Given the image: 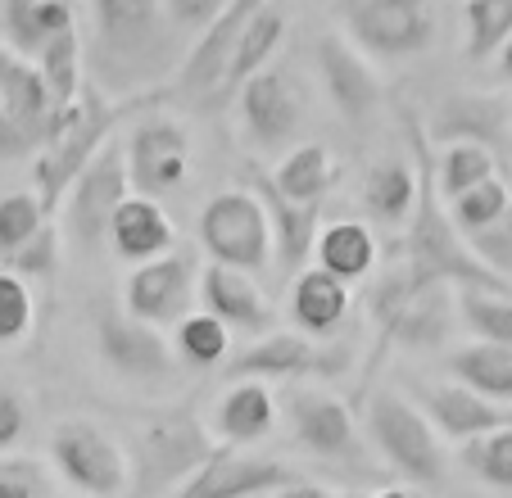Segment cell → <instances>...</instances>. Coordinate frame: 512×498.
I'll list each match as a JSON object with an SVG mask.
<instances>
[{"label":"cell","mask_w":512,"mask_h":498,"mask_svg":"<svg viewBox=\"0 0 512 498\" xmlns=\"http://www.w3.org/2000/svg\"><path fill=\"white\" fill-rule=\"evenodd\" d=\"M223 444H213L204 422L191 408H168L145 417L132 431L127 444V467H132V485L127 494H173L182 489Z\"/></svg>","instance_id":"6da1fadb"},{"label":"cell","mask_w":512,"mask_h":498,"mask_svg":"<svg viewBox=\"0 0 512 498\" xmlns=\"http://www.w3.org/2000/svg\"><path fill=\"white\" fill-rule=\"evenodd\" d=\"M127 118V105H109L91 87H82V100L73 109H64L55 136L46 141V150L37 154V195L46 204V213H55L68 200V186L82 177L91 159L105 150V141L118 132V123Z\"/></svg>","instance_id":"7a4b0ae2"},{"label":"cell","mask_w":512,"mask_h":498,"mask_svg":"<svg viewBox=\"0 0 512 498\" xmlns=\"http://www.w3.org/2000/svg\"><path fill=\"white\" fill-rule=\"evenodd\" d=\"M59 118H64V109L50 96L46 73L23 50L0 46V163L41 154L55 136Z\"/></svg>","instance_id":"3957f363"},{"label":"cell","mask_w":512,"mask_h":498,"mask_svg":"<svg viewBox=\"0 0 512 498\" xmlns=\"http://www.w3.org/2000/svg\"><path fill=\"white\" fill-rule=\"evenodd\" d=\"M368 435L381 449V458L417 489L445 485V435L435 431V422L426 417V408H417L413 399L399 394H372L368 399Z\"/></svg>","instance_id":"277c9868"},{"label":"cell","mask_w":512,"mask_h":498,"mask_svg":"<svg viewBox=\"0 0 512 498\" xmlns=\"http://www.w3.org/2000/svg\"><path fill=\"white\" fill-rule=\"evenodd\" d=\"M200 245L209 249V259L232 263L245 272H263L277 249L272 236V218L268 204L259 200V191H218L209 204L200 209Z\"/></svg>","instance_id":"5b68a950"},{"label":"cell","mask_w":512,"mask_h":498,"mask_svg":"<svg viewBox=\"0 0 512 498\" xmlns=\"http://www.w3.org/2000/svg\"><path fill=\"white\" fill-rule=\"evenodd\" d=\"M50 462H55L64 485L96 498L127 494V485H132V467H127L123 444L109 431H100L91 417H64L50 431Z\"/></svg>","instance_id":"8992f818"},{"label":"cell","mask_w":512,"mask_h":498,"mask_svg":"<svg viewBox=\"0 0 512 498\" xmlns=\"http://www.w3.org/2000/svg\"><path fill=\"white\" fill-rule=\"evenodd\" d=\"M318 480L295 471L281 458L241 453V444H223L200 471L182 485L191 498H241V494H318Z\"/></svg>","instance_id":"52a82bcc"},{"label":"cell","mask_w":512,"mask_h":498,"mask_svg":"<svg viewBox=\"0 0 512 498\" xmlns=\"http://www.w3.org/2000/svg\"><path fill=\"white\" fill-rule=\"evenodd\" d=\"M132 191V173H127V145H118L114 136L105 141V150L82 168V177L68 186V231L78 236L82 249H100V240H109V222H114L118 204Z\"/></svg>","instance_id":"ba28073f"},{"label":"cell","mask_w":512,"mask_h":498,"mask_svg":"<svg viewBox=\"0 0 512 498\" xmlns=\"http://www.w3.org/2000/svg\"><path fill=\"white\" fill-rule=\"evenodd\" d=\"M349 32H354L358 50L377 59H413L431 50L435 10L431 0H354Z\"/></svg>","instance_id":"9c48e42d"},{"label":"cell","mask_w":512,"mask_h":498,"mask_svg":"<svg viewBox=\"0 0 512 498\" xmlns=\"http://www.w3.org/2000/svg\"><path fill=\"white\" fill-rule=\"evenodd\" d=\"M349 367V349H318L300 331H268L263 340H254L250 349H241L236 358H227L223 372L227 381L241 376H263V381H300V376H340Z\"/></svg>","instance_id":"30bf717a"},{"label":"cell","mask_w":512,"mask_h":498,"mask_svg":"<svg viewBox=\"0 0 512 498\" xmlns=\"http://www.w3.org/2000/svg\"><path fill=\"white\" fill-rule=\"evenodd\" d=\"M195 281H200V272H195L191 249H168L159 259H145L132 268V277L123 286V308L155 326L182 322L191 295L200 290Z\"/></svg>","instance_id":"8fae6325"},{"label":"cell","mask_w":512,"mask_h":498,"mask_svg":"<svg viewBox=\"0 0 512 498\" xmlns=\"http://www.w3.org/2000/svg\"><path fill=\"white\" fill-rule=\"evenodd\" d=\"M191 163V136L173 118H141L127 136V173L141 195H168L182 186Z\"/></svg>","instance_id":"7c38bea8"},{"label":"cell","mask_w":512,"mask_h":498,"mask_svg":"<svg viewBox=\"0 0 512 498\" xmlns=\"http://www.w3.org/2000/svg\"><path fill=\"white\" fill-rule=\"evenodd\" d=\"M290 426H295V440L322 462H358L363 453L349 403L327 390L290 394Z\"/></svg>","instance_id":"4fadbf2b"},{"label":"cell","mask_w":512,"mask_h":498,"mask_svg":"<svg viewBox=\"0 0 512 498\" xmlns=\"http://www.w3.org/2000/svg\"><path fill=\"white\" fill-rule=\"evenodd\" d=\"M96 340L100 358L109 367H118L123 376H136V381H159L177 367V354L159 336V326L136 313H105L96 322Z\"/></svg>","instance_id":"5bb4252c"},{"label":"cell","mask_w":512,"mask_h":498,"mask_svg":"<svg viewBox=\"0 0 512 498\" xmlns=\"http://www.w3.org/2000/svg\"><path fill=\"white\" fill-rule=\"evenodd\" d=\"M313 55H318V77L336 114L345 123H368L381 105V77L372 73L363 50H354L345 37H318Z\"/></svg>","instance_id":"9a60e30c"},{"label":"cell","mask_w":512,"mask_h":498,"mask_svg":"<svg viewBox=\"0 0 512 498\" xmlns=\"http://www.w3.org/2000/svg\"><path fill=\"white\" fill-rule=\"evenodd\" d=\"M422 408L435 422V431L458 444L512 422V403L490 399V394H481L476 385L458 381V376L454 381H440V385H422Z\"/></svg>","instance_id":"2e32d148"},{"label":"cell","mask_w":512,"mask_h":498,"mask_svg":"<svg viewBox=\"0 0 512 498\" xmlns=\"http://www.w3.org/2000/svg\"><path fill=\"white\" fill-rule=\"evenodd\" d=\"M236 109H241V127L250 141L259 145H281L286 136H295L300 127V105H295V91L281 73L259 68L236 87Z\"/></svg>","instance_id":"e0dca14e"},{"label":"cell","mask_w":512,"mask_h":498,"mask_svg":"<svg viewBox=\"0 0 512 498\" xmlns=\"http://www.w3.org/2000/svg\"><path fill=\"white\" fill-rule=\"evenodd\" d=\"M508 127L512 114L499 96L490 91H454V96L440 100L431 118V141L435 145H449V141H481V145H508Z\"/></svg>","instance_id":"ac0fdd59"},{"label":"cell","mask_w":512,"mask_h":498,"mask_svg":"<svg viewBox=\"0 0 512 498\" xmlns=\"http://www.w3.org/2000/svg\"><path fill=\"white\" fill-rule=\"evenodd\" d=\"M200 299L209 313H218L227 326H236V331H272V322H277L272 304L263 299V290L254 286V272L232 268V263L213 259L209 268L200 272Z\"/></svg>","instance_id":"d6986e66"},{"label":"cell","mask_w":512,"mask_h":498,"mask_svg":"<svg viewBox=\"0 0 512 498\" xmlns=\"http://www.w3.org/2000/svg\"><path fill=\"white\" fill-rule=\"evenodd\" d=\"M177 240L173 218L164 213L159 195H127L118 204L114 222H109V245H114L118 259L127 263H145V259H159L168 254Z\"/></svg>","instance_id":"ffe728a7"},{"label":"cell","mask_w":512,"mask_h":498,"mask_svg":"<svg viewBox=\"0 0 512 498\" xmlns=\"http://www.w3.org/2000/svg\"><path fill=\"white\" fill-rule=\"evenodd\" d=\"M254 191H259V200L268 204L281 268L300 272L304 263H309L313 245H318V204H300V200H290V195H281L277 182H272V173L254 177Z\"/></svg>","instance_id":"44dd1931"},{"label":"cell","mask_w":512,"mask_h":498,"mask_svg":"<svg viewBox=\"0 0 512 498\" xmlns=\"http://www.w3.org/2000/svg\"><path fill=\"white\" fill-rule=\"evenodd\" d=\"M277 426V399L263 385V376H241L218 403V440L223 444H254L268 440Z\"/></svg>","instance_id":"7402d4cb"},{"label":"cell","mask_w":512,"mask_h":498,"mask_svg":"<svg viewBox=\"0 0 512 498\" xmlns=\"http://www.w3.org/2000/svg\"><path fill=\"white\" fill-rule=\"evenodd\" d=\"M290 313L309 336H331L349 313V281L318 268L295 272V290H290Z\"/></svg>","instance_id":"603a6c76"},{"label":"cell","mask_w":512,"mask_h":498,"mask_svg":"<svg viewBox=\"0 0 512 498\" xmlns=\"http://www.w3.org/2000/svg\"><path fill=\"white\" fill-rule=\"evenodd\" d=\"M68 28H78L73 0H5V32L28 59H37Z\"/></svg>","instance_id":"cb8c5ba5"},{"label":"cell","mask_w":512,"mask_h":498,"mask_svg":"<svg viewBox=\"0 0 512 498\" xmlns=\"http://www.w3.org/2000/svg\"><path fill=\"white\" fill-rule=\"evenodd\" d=\"M417 191H422V173H417L408 159H399V154L377 159L368 168V177H363V200H368V209L377 213L381 222H390V227L408 222V213H413V204H417Z\"/></svg>","instance_id":"d4e9b609"},{"label":"cell","mask_w":512,"mask_h":498,"mask_svg":"<svg viewBox=\"0 0 512 498\" xmlns=\"http://www.w3.org/2000/svg\"><path fill=\"white\" fill-rule=\"evenodd\" d=\"M281 32H286V14H281L277 5H259V10L245 19V28L236 32L232 59H227V73H223V91H236L250 73L268 68L272 50L281 46Z\"/></svg>","instance_id":"484cf974"},{"label":"cell","mask_w":512,"mask_h":498,"mask_svg":"<svg viewBox=\"0 0 512 498\" xmlns=\"http://www.w3.org/2000/svg\"><path fill=\"white\" fill-rule=\"evenodd\" d=\"M313 254H318V263L327 272H336V277H345V281H358L377 268V236H372L368 222L340 218L318 236Z\"/></svg>","instance_id":"4316f807"},{"label":"cell","mask_w":512,"mask_h":498,"mask_svg":"<svg viewBox=\"0 0 512 498\" xmlns=\"http://www.w3.org/2000/svg\"><path fill=\"white\" fill-rule=\"evenodd\" d=\"M449 372H454L458 381L476 385L481 394H490V399L512 403V345L476 336L472 345L449 354Z\"/></svg>","instance_id":"83f0119b"},{"label":"cell","mask_w":512,"mask_h":498,"mask_svg":"<svg viewBox=\"0 0 512 498\" xmlns=\"http://www.w3.org/2000/svg\"><path fill=\"white\" fill-rule=\"evenodd\" d=\"M96 10V32L114 50H141L159 32L164 0H91Z\"/></svg>","instance_id":"f1b7e54d"},{"label":"cell","mask_w":512,"mask_h":498,"mask_svg":"<svg viewBox=\"0 0 512 498\" xmlns=\"http://www.w3.org/2000/svg\"><path fill=\"white\" fill-rule=\"evenodd\" d=\"M272 182H277V191L290 195V200L322 204V195H327L331 182H336V168H331L327 145H318V141L295 145V150L272 168Z\"/></svg>","instance_id":"f546056e"},{"label":"cell","mask_w":512,"mask_h":498,"mask_svg":"<svg viewBox=\"0 0 512 498\" xmlns=\"http://www.w3.org/2000/svg\"><path fill=\"white\" fill-rule=\"evenodd\" d=\"M37 68L46 73V87H50V96H55L59 109L78 105L82 100V32L78 28L59 32V37L37 55Z\"/></svg>","instance_id":"4dcf8cb0"},{"label":"cell","mask_w":512,"mask_h":498,"mask_svg":"<svg viewBox=\"0 0 512 498\" xmlns=\"http://www.w3.org/2000/svg\"><path fill=\"white\" fill-rule=\"evenodd\" d=\"M177 354L191 367H223L232 354V326L218 313H186L177 322Z\"/></svg>","instance_id":"1f68e13d"},{"label":"cell","mask_w":512,"mask_h":498,"mask_svg":"<svg viewBox=\"0 0 512 498\" xmlns=\"http://www.w3.org/2000/svg\"><path fill=\"white\" fill-rule=\"evenodd\" d=\"M467 23V59H490L503 50V41L512 37V0H467L463 5Z\"/></svg>","instance_id":"d6a6232c"},{"label":"cell","mask_w":512,"mask_h":498,"mask_svg":"<svg viewBox=\"0 0 512 498\" xmlns=\"http://www.w3.org/2000/svg\"><path fill=\"white\" fill-rule=\"evenodd\" d=\"M458 317L472 326V336L512 345V299H508V290L458 286Z\"/></svg>","instance_id":"836d02e7"},{"label":"cell","mask_w":512,"mask_h":498,"mask_svg":"<svg viewBox=\"0 0 512 498\" xmlns=\"http://www.w3.org/2000/svg\"><path fill=\"white\" fill-rule=\"evenodd\" d=\"M508 204H512L508 182H503V177H494V173L481 177L476 186H467V191L449 195V213H454V222L463 227V236H472V231L490 227L494 218H503V213H508Z\"/></svg>","instance_id":"e575fe53"},{"label":"cell","mask_w":512,"mask_h":498,"mask_svg":"<svg viewBox=\"0 0 512 498\" xmlns=\"http://www.w3.org/2000/svg\"><path fill=\"white\" fill-rule=\"evenodd\" d=\"M463 462L485 485L512 489V422L499 426V431L476 435V440H463Z\"/></svg>","instance_id":"d590c367"},{"label":"cell","mask_w":512,"mask_h":498,"mask_svg":"<svg viewBox=\"0 0 512 498\" xmlns=\"http://www.w3.org/2000/svg\"><path fill=\"white\" fill-rule=\"evenodd\" d=\"M494 173V150L481 141H449L440 154V195H458Z\"/></svg>","instance_id":"8d00e7d4"},{"label":"cell","mask_w":512,"mask_h":498,"mask_svg":"<svg viewBox=\"0 0 512 498\" xmlns=\"http://www.w3.org/2000/svg\"><path fill=\"white\" fill-rule=\"evenodd\" d=\"M46 204L37 191H14L0 200V254H14L19 245H28L41 227H46Z\"/></svg>","instance_id":"74e56055"},{"label":"cell","mask_w":512,"mask_h":498,"mask_svg":"<svg viewBox=\"0 0 512 498\" xmlns=\"http://www.w3.org/2000/svg\"><path fill=\"white\" fill-rule=\"evenodd\" d=\"M32 326V290L28 277L19 272H0V345H14V340L28 336Z\"/></svg>","instance_id":"f35d334b"},{"label":"cell","mask_w":512,"mask_h":498,"mask_svg":"<svg viewBox=\"0 0 512 498\" xmlns=\"http://www.w3.org/2000/svg\"><path fill=\"white\" fill-rule=\"evenodd\" d=\"M55 476L37 458H0V498H50Z\"/></svg>","instance_id":"ab89813d"},{"label":"cell","mask_w":512,"mask_h":498,"mask_svg":"<svg viewBox=\"0 0 512 498\" xmlns=\"http://www.w3.org/2000/svg\"><path fill=\"white\" fill-rule=\"evenodd\" d=\"M10 259V268L19 272V277H50L55 272V263H59V236H55V227H41L37 236L28 240V245H19L14 254H5Z\"/></svg>","instance_id":"60d3db41"},{"label":"cell","mask_w":512,"mask_h":498,"mask_svg":"<svg viewBox=\"0 0 512 498\" xmlns=\"http://www.w3.org/2000/svg\"><path fill=\"white\" fill-rule=\"evenodd\" d=\"M472 249L481 254V263H490L494 272H503L508 277L512 272V204H508V213L503 218H494L490 227H481V231H472Z\"/></svg>","instance_id":"b9f144b4"},{"label":"cell","mask_w":512,"mask_h":498,"mask_svg":"<svg viewBox=\"0 0 512 498\" xmlns=\"http://www.w3.org/2000/svg\"><path fill=\"white\" fill-rule=\"evenodd\" d=\"M232 0H164V10H168V19L177 23V28H186V32H204L218 14L227 10Z\"/></svg>","instance_id":"7bdbcfd3"},{"label":"cell","mask_w":512,"mask_h":498,"mask_svg":"<svg viewBox=\"0 0 512 498\" xmlns=\"http://www.w3.org/2000/svg\"><path fill=\"white\" fill-rule=\"evenodd\" d=\"M23 431H28V408H23V399L14 390H0V453L14 449V444L23 440Z\"/></svg>","instance_id":"ee69618b"},{"label":"cell","mask_w":512,"mask_h":498,"mask_svg":"<svg viewBox=\"0 0 512 498\" xmlns=\"http://www.w3.org/2000/svg\"><path fill=\"white\" fill-rule=\"evenodd\" d=\"M499 73H503V77H512V37L503 41V50H499Z\"/></svg>","instance_id":"f6af8a7d"}]
</instances>
